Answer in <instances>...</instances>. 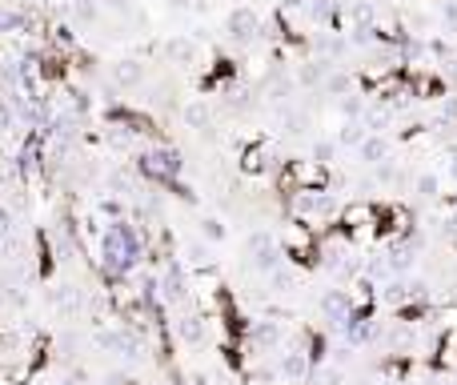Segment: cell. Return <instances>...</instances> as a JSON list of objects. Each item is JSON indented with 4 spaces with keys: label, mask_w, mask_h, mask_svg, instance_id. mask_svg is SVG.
<instances>
[{
    "label": "cell",
    "mask_w": 457,
    "mask_h": 385,
    "mask_svg": "<svg viewBox=\"0 0 457 385\" xmlns=\"http://www.w3.org/2000/svg\"><path fill=\"white\" fill-rule=\"evenodd\" d=\"M321 305H325V313L337 321V325H349V297H345V293H329Z\"/></svg>",
    "instance_id": "6da1fadb"
},
{
    "label": "cell",
    "mask_w": 457,
    "mask_h": 385,
    "mask_svg": "<svg viewBox=\"0 0 457 385\" xmlns=\"http://www.w3.org/2000/svg\"><path fill=\"white\" fill-rule=\"evenodd\" d=\"M385 153H389V144L381 141V137H369V141L361 144V157L365 160H385Z\"/></svg>",
    "instance_id": "7a4b0ae2"
},
{
    "label": "cell",
    "mask_w": 457,
    "mask_h": 385,
    "mask_svg": "<svg viewBox=\"0 0 457 385\" xmlns=\"http://www.w3.org/2000/svg\"><path fill=\"white\" fill-rule=\"evenodd\" d=\"M177 329H180V337H185V341H201V337H205V325H201V317H185Z\"/></svg>",
    "instance_id": "3957f363"
},
{
    "label": "cell",
    "mask_w": 457,
    "mask_h": 385,
    "mask_svg": "<svg viewBox=\"0 0 457 385\" xmlns=\"http://www.w3.org/2000/svg\"><path fill=\"white\" fill-rule=\"evenodd\" d=\"M281 369H285V377H301V373H305V357H301V353H289Z\"/></svg>",
    "instance_id": "277c9868"
},
{
    "label": "cell",
    "mask_w": 457,
    "mask_h": 385,
    "mask_svg": "<svg viewBox=\"0 0 457 385\" xmlns=\"http://www.w3.org/2000/svg\"><path fill=\"white\" fill-rule=\"evenodd\" d=\"M417 192H421V197H433V192H437V176H421V181H417Z\"/></svg>",
    "instance_id": "5b68a950"
},
{
    "label": "cell",
    "mask_w": 457,
    "mask_h": 385,
    "mask_svg": "<svg viewBox=\"0 0 457 385\" xmlns=\"http://www.w3.org/2000/svg\"><path fill=\"white\" fill-rule=\"evenodd\" d=\"M345 141H349V144H357V141H361V133H357V125H349V128H345Z\"/></svg>",
    "instance_id": "8992f818"
},
{
    "label": "cell",
    "mask_w": 457,
    "mask_h": 385,
    "mask_svg": "<svg viewBox=\"0 0 457 385\" xmlns=\"http://www.w3.org/2000/svg\"><path fill=\"white\" fill-rule=\"evenodd\" d=\"M205 233H209V237H221L225 229H221V225H217V221H205Z\"/></svg>",
    "instance_id": "52a82bcc"
},
{
    "label": "cell",
    "mask_w": 457,
    "mask_h": 385,
    "mask_svg": "<svg viewBox=\"0 0 457 385\" xmlns=\"http://www.w3.org/2000/svg\"><path fill=\"white\" fill-rule=\"evenodd\" d=\"M4 229H8V213H4V209H0V233H4Z\"/></svg>",
    "instance_id": "ba28073f"
}]
</instances>
